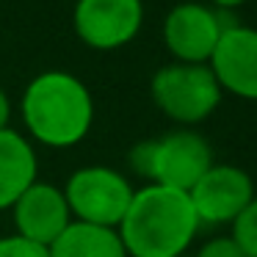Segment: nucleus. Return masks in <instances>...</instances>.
Returning a JSON list of instances; mask_svg holds the SVG:
<instances>
[{"label":"nucleus","mask_w":257,"mask_h":257,"mask_svg":"<svg viewBox=\"0 0 257 257\" xmlns=\"http://www.w3.org/2000/svg\"><path fill=\"white\" fill-rule=\"evenodd\" d=\"M50 257H127L116 229L72 221L50 243Z\"/></svg>","instance_id":"12"},{"label":"nucleus","mask_w":257,"mask_h":257,"mask_svg":"<svg viewBox=\"0 0 257 257\" xmlns=\"http://www.w3.org/2000/svg\"><path fill=\"white\" fill-rule=\"evenodd\" d=\"M155 108L177 124H199L216 113L224 91L207 64H166L150 80Z\"/></svg>","instance_id":"4"},{"label":"nucleus","mask_w":257,"mask_h":257,"mask_svg":"<svg viewBox=\"0 0 257 257\" xmlns=\"http://www.w3.org/2000/svg\"><path fill=\"white\" fill-rule=\"evenodd\" d=\"M213 150L202 133L180 127L130 150V166L150 183L177 191H191L194 183L213 166Z\"/></svg>","instance_id":"3"},{"label":"nucleus","mask_w":257,"mask_h":257,"mask_svg":"<svg viewBox=\"0 0 257 257\" xmlns=\"http://www.w3.org/2000/svg\"><path fill=\"white\" fill-rule=\"evenodd\" d=\"M199 227L188 191L147 183L133 194L116 232L127 257H180L194 243Z\"/></svg>","instance_id":"1"},{"label":"nucleus","mask_w":257,"mask_h":257,"mask_svg":"<svg viewBox=\"0 0 257 257\" xmlns=\"http://www.w3.org/2000/svg\"><path fill=\"white\" fill-rule=\"evenodd\" d=\"M229 227H232V240L243 249V254L257 257V196Z\"/></svg>","instance_id":"13"},{"label":"nucleus","mask_w":257,"mask_h":257,"mask_svg":"<svg viewBox=\"0 0 257 257\" xmlns=\"http://www.w3.org/2000/svg\"><path fill=\"white\" fill-rule=\"evenodd\" d=\"M9 119H12V102H9V94L0 86V130L9 127Z\"/></svg>","instance_id":"16"},{"label":"nucleus","mask_w":257,"mask_h":257,"mask_svg":"<svg viewBox=\"0 0 257 257\" xmlns=\"http://www.w3.org/2000/svg\"><path fill=\"white\" fill-rule=\"evenodd\" d=\"M207 67L221 91L257 102V28L229 23Z\"/></svg>","instance_id":"9"},{"label":"nucleus","mask_w":257,"mask_h":257,"mask_svg":"<svg viewBox=\"0 0 257 257\" xmlns=\"http://www.w3.org/2000/svg\"><path fill=\"white\" fill-rule=\"evenodd\" d=\"M199 224H232L254 199V180L235 163H213L188 191Z\"/></svg>","instance_id":"8"},{"label":"nucleus","mask_w":257,"mask_h":257,"mask_svg":"<svg viewBox=\"0 0 257 257\" xmlns=\"http://www.w3.org/2000/svg\"><path fill=\"white\" fill-rule=\"evenodd\" d=\"M180 257H196V254H188V251H185V254H180Z\"/></svg>","instance_id":"18"},{"label":"nucleus","mask_w":257,"mask_h":257,"mask_svg":"<svg viewBox=\"0 0 257 257\" xmlns=\"http://www.w3.org/2000/svg\"><path fill=\"white\" fill-rule=\"evenodd\" d=\"M0 257H50V249L14 232L0 238Z\"/></svg>","instance_id":"14"},{"label":"nucleus","mask_w":257,"mask_h":257,"mask_svg":"<svg viewBox=\"0 0 257 257\" xmlns=\"http://www.w3.org/2000/svg\"><path fill=\"white\" fill-rule=\"evenodd\" d=\"M213 3V9L216 12H224V14H229V12H235V9H240L246 3V0H210Z\"/></svg>","instance_id":"17"},{"label":"nucleus","mask_w":257,"mask_h":257,"mask_svg":"<svg viewBox=\"0 0 257 257\" xmlns=\"http://www.w3.org/2000/svg\"><path fill=\"white\" fill-rule=\"evenodd\" d=\"M78 39L91 50H119L144 25L141 0H78L72 12Z\"/></svg>","instance_id":"7"},{"label":"nucleus","mask_w":257,"mask_h":257,"mask_svg":"<svg viewBox=\"0 0 257 257\" xmlns=\"http://www.w3.org/2000/svg\"><path fill=\"white\" fill-rule=\"evenodd\" d=\"M12 216L17 235L39 246H47V249L75 221L72 213H69L64 188L42 183V180H36L28 191H23V196L12 205Z\"/></svg>","instance_id":"10"},{"label":"nucleus","mask_w":257,"mask_h":257,"mask_svg":"<svg viewBox=\"0 0 257 257\" xmlns=\"http://www.w3.org/2000/svg\"><path fill=\"white\" fill-rule=\"evenodd\" d=\"M224 12L205 3H177L163 20V45L180 64H207L227 28Z\"/></svg>","instance_id":"6"},{"label":"nucleus","mask_w":257,"mask_h":257,"mask_svg":"<svg viewBox=\"0 0 257 257\" xmlns=\"http://www.w3.org/2000/svg\"><path fill=\"white\" fill-rule=\"evenodd\" d=\"M133 194L136 188L130 180L111 166H83L64 185V196L75 221L111 229L122 224Z\"/></svg>","instance_id":"5"},{"label":"nucleus","mask_w":257,"mask_h":257,"mask_svg":"<svg viewBox=\"0 0 257 257\" xmlns=\"http://www.w3.org/2000/svg\"><path fill=\"white\" fill-rule=\"evenodd\" d=\"M196 257H246L243 249L232 240V235H218V238H210L199 251Z\"/></svg>","instance_id":"15"},{"label":"nucleus","mask_w":257,"mask_h":257,"mask_svg":"<svg viewBox=\"0 0 257 257\" xmlns=\"http://www.w3.org/2000/svg\"><path fill=\"white\" fill-rule=\"evenodd\" d=\"M20 113L34 141L67 150L89 136L94 124V100L78 75L50 69L25 86Z\"/></svg>","instance_id":"2"},{"label":"nucleus","mask_w":257,"mask_h":257,"mask_svg":"<svg viewBox=\"0 0 257 257\" xmlns=\"http://www.w3.org/2000/svg\"><path fill=\"white\" fill-rule=\"evenodd\" d=\"M36 172L39 161L31 141L12 127L0 130V210H9L36 183Z\"/></svg>","instance_id":"11"}]
</instances>
